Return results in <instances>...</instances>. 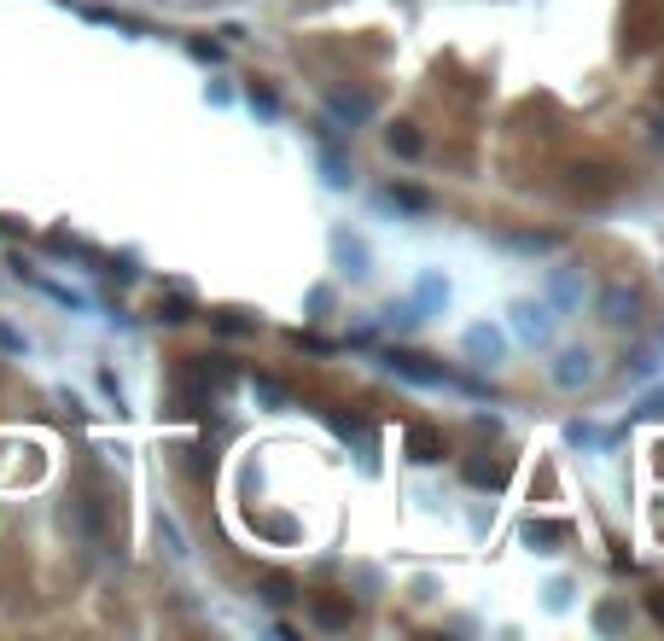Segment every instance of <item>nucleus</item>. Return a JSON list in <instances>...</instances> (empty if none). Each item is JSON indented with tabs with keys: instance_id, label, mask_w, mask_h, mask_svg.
Returning a JSON list of instances; mask_svg holds the SVG:
<instances>
[{
	"instance_id": "nucleus-1",
	"label": "nucleus",
	"mask_w": 664,
	"mask_h": 641,
	"mask_svg": "<svg viewBox=\"0 0 664 641\" xmlns=\"http://www.w3.org/2000/svg\"><path fill=\"white\" fill-rule=\"evenodd\" d=\"M595 309H600L606 327H635V321H641V292H635V286H606Z\"/></svg>"
},
{
	"instance_id": "nucleus-10",
	"label": "nucleus",
	"mask_w": 664,
	"mask_h": 641,
	"mask_svg": "<svg viewBox=\"0 0 664 641\" xmlns=\"http://www.w3.org/2000/svg\"><path fill=\"white\" fill-rule=\"evenodd\" d=\"M466 356H472V362H496L501 356V333H490V327H466Z\"/></svg>"
},
{
	"instance_id": "nucleus-19",
	"label": "nucleus",
	"mask_w": 664,
	"mask_h": 641,
	"mask_svg": "<svg viewBox=\"0 0 664 641\" xmlns=\"http://www.w3.org/2000/svg\"><path fill=\"white\" fill-rule=\"evenodd\" d=\"M595 624H600V630H618V624H624V612H618V607H600Z\"/></svg>"
},
{
	"instance_id": "nucleus-11",
	"label": "nucleus",
	"mask_w": 664,
	"mask_h": 641,
	"mask_svg": "<svg viewBox=\"0 0 664 641\" xmlns=\"http://www.w3.org/2000/svg\"><path fill=\"white\" fill-rule=\"evenodd\" d=\"M385 146H391L397 158H420V152H426V140H420V129H414V123H397V129H385Z\"/></svg>"
},
{
	"instance_id": "nucleus-15",
	"label": "nucleus",
	"mask_w": 664,
	"mask_h": 641,
	"mask_svg": "<svg viewBox=\"0 0 664 641\" xmlns=\"http://www.w3.org/2000/svg\"><path fill=\"white\" fill-rule=\"evenodd\" d=\"M315 624L338 630V624H350V607H338V601H315Z\"/></svg>"
},
{
	"instance_id": "nucleus-14",
	"label": "nucleus",
	"mask_w": 664,
	"mask_h": 641,
	"mask_svg": "<svg viewBox=\"0 0 664 641\" xmlns=\"http://www.w3.org/2000/svg\"><path fill=\"white\" fill-rule=\"evenodd\" d=\"M263 601H268V607H286V601H298V595H292V577H268V583H263Z\"/></svg>"
},
{
	"instance_id": "nucleus-16",
	"label": "nucleus",
	"mask_w": 664,
	"mask_h": 641,
	"mask_svg": "<svg viewBox=\"0 0 664 641\" xmlns=\"http://www.w3.org/2000/svg\"><path fill=\"white\" fill-rule=\"evenodd\" d=\"M321 169H327V181H332V187H350V181H356V175H350V164H344L338 152H327V158H321Z\"/></svg>"
},
{
	"instance_id": "nucleus-12",
	"label": "nucleus",
	"mask_w": 664,
	"mask_h": 641,
	"mask_svg": "<svg viewBox=\"0 0 664 641\" xmlns=\"http://www.w3.org/2000/svg\"><path fill=\"white\" fill-rule=\"evenodd\" d=\"M385 204H397V210H414V216H426V210H432V199H426L420 187H402V181H391V187H385Z\"/></svg>"
},
{
	"instance_id": "nucleus-2",
	"label": "nucleus",
	"mask_w": 664,
	"mask_h": 641,
	"mask_svg": "<svg viewBox=\"0 0 664 641\" xmlns=\"http://www.w3.org/2000/svg\"><path fill=\"white\" fill-rule=\"evenodd\" d=\"M595 356L589 350H560V362H554V385L560 391H583V385H595Z\"/></svg>"
},
{
	"instance_id": "nucleus-4",
	"label": "nucleus",
	"mask_w": 664,
	"mask_h": 641,
	"mask_svg": "<svg viewBox=\"0 0 664 641\" xmlns=\"http://www.w3.org/2000/svg\"><path fill=\"white\" fill-rule=\"evenodd\" d=\"M513 333L525 338V344H548V338H554L548 304H513Z\"/></svg>"
},
{
	"instance_id": "nucleus-18",
	"label": "nucleus",
	"mask_w": 664,
	"mask_h": 641,
	"mask_svg": "<svg viewBox=\"0 0 664 641\" xmlns=\"http://www.w3.org/2000/svg\"><path fill=\"white\" fill-rule=\"evenodd\" d=\"M624 373H630V379H653V373H659V356H635Z\"/></svg>"
},
{
	"instance_id": "nucleus-8",
	"label": "nucleus",
	"mask_w": 664,
	"mask_h": 641,
	"mask_svg": "<svg viewBox=\"0 0 664 641\" xmlns=\"http://www.w3.org/2000/svg\"><path fill=\"white\" fill-rule=\"evenodd\" d=\"M507 251H531V257H548V251H560L565 239L560 234H531V228H513V234H501Z\"/></svg>"
},
{
	"instance_id": "nucleus-7",
	"label": "nucleus",
	"mask_w": 664,
	"mask_h": 641,
	"mask_svg": "<svg viewBox=\"0 0 664 641\" xmlns=\"http://www.w3.org/2000/svg\"><path fill=\"white\" fill-rule=\"evenodd\" d=\"M548 298L565 304V309H577L583 298H589V280H577L571 269H554V274H548Z\"/></svg>"
},
{
	"instance_id": "nucleus-21",
	"label": "nucleus",
	"mask_w": 664,
	"mask_h": 641,
	"mask_svg": "<svg viewBox=\"0 0 664 641\" xmlns=\"http://www.w3.org/2000/svg\"><path fill=\"white\" fill-rule=\"evenodd\" d=\"M216 327L222 333H251V321H239V315H216Z\"/></svg>"
},
{
	"instance_id": "nucleus-6",
	"label": "nucleus",
	"mask_w": 664,
	"mask_h": 641,
	"mask_svg": "<svg viewBox=\"0 0 664 641\" xmlns=\"http://www.w3.org/2000/svg\"><path fill=\"white\" fill-rule=\"evenodd\" d=\"M525 542H531L536 554H560L565 542H571V525H565V519H531V525H525Z\"/></svg>"
},
{
	"instance_id": "nucleus-17",
	"label": "nucleus",
	"mask_w": 664,
	"mask_h": 641,
	"mask_svg": "<svg viewBox=\"0 0 664 641\" xmlns=\"http://www.w3.org/2000/svg\"><path fill=\"white\" fill-rule=\"evenodd\" d=\"M251 391H257L263 403H286V385H280V379H268V373H257V379H251Z\"/></svg>"
},
{
	"instance_id": "nucleus-3",
	"label": "nucleus",
	"mask_w": 664,
	"mask_h": 641,
	"mask_svg": "<svg viewBox=\"0 0 664 641\" xmlns=\"http://www.w3.org/2000/svg\"><path fill=\"white\" fill-rule=\"evenodd\" d=\"M385 368H391V373H402V379H414V385H461L455 373L432 368L426 356H402V350H391V356H385Z\"/></svg>"
},
{
	"instance_id": "nucleus-5",
	"label": "nucleus",
	"mask_w": 664,
	"mask_h": 641,
	"mask_svg": "<svg viewBox=\"0 0 664 641\" xmlns=\"http://www.w3.org/2000/svg\"><path fill=\"white\" fill-rule=\"evenodd\" d=\"M327 105L344 117V123H350V129H356V123H367V117L379 111V100H373V94H362V88H338V94H327Z\"/></svg>"
},
{
	"instance_id": "nucleus-9",
	"label": "nucleus",
	"mask_w": 664,
	"mask_h": 641,
	"mask_svg": "<svg viewBox=\"0 0 664 641\" xmlns=\"http://www.w3.org/2000/svg\"><path fill=\"white\" fill-rule=\"evenodd\" d=\"M408 461H420V467L443 461V432H432V426H414V432H408Z\"/></svg>"
},
{
	"instance_id": "nucleus-20",
	"label": "nucleus",
	"mask_w": 664,
	"mask_h": 641,
	"mask_svg": "<svg viewBox=\"0 0 664 641\" xmlns=\"http://www.w3.org/2000/svg\"><path fill=\"white\" fill-rule=\"evenodd\" d=\"M251 105H263L268 117H274V111H280V100H274V94H268V88H251Z\"/></svg>"
},
{
	"instance_id": "nucleus-22",
	"label": "nucleus",
	"mask_w": 664,
	"mask_h": 641,
	"mask_svg": "<svg viewBox=\"0 0 664 641\" xmlns=\"http://www.w3.org/2000/svg\"><path fill=\"white\" fill-rule=\"evenodd\" d=\"M158 531H164V542H169V554H187V548H181V531H175V525H169V519H164V525H158Z\"/></svg>"
},
{
	"instance_id": "nucleus-23",
	"label": "nucleus",
	"mask_w": 664,
	"mask_h": 641,
	"mask_svg": "<svg viewBox=\"0 0 664 641\" xmlns=\"http://www.w3.org/2000/svg\"><path fill=\"white\" fill-rule=\"evenodd\" d=\"M653 146H664V111L653 117Z\"/></svg>"
},
{
	"instance_id": "nucleus-13",
	"label": "nucleus",
	"mask_w": 664,
	"mask_h": 641,
	"mask_svg": "<svg viewBox=\"0 0 664 641\" xmlns=\"http://www.w3.org/2000/svg\"><path fill=\"white\" fill-rule=\"evenodd\" d=\"M466 484H478V490H501V484H507V467H501V461H472V467H466Z\"/></svg>"
}]
</instances>
